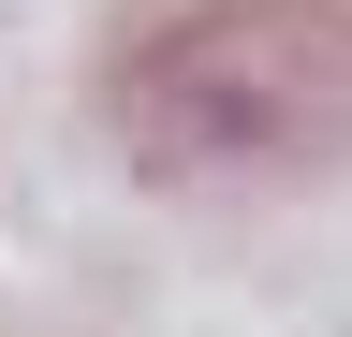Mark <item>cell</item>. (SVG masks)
Masks as SVG:
<instances>
[{"label":"cell","mask_w":352,"mask_h":337,"mask_svg":"<svg viewBox=\"0 0 352 337\" xmlns=\"http://www.w3.org/2000/svg\"><path fill=\"white\" fill-rule=\"evenodd\" d=\"M147 176H294L352 147V0H176L103 73Z\"/></svg>","instance_id":"1"}]
</instances>
